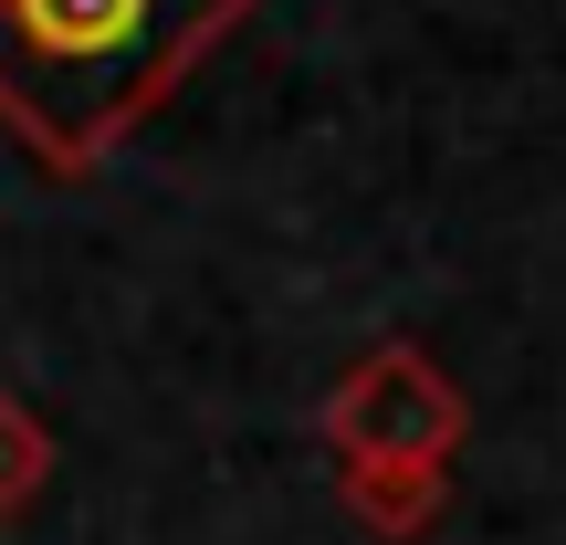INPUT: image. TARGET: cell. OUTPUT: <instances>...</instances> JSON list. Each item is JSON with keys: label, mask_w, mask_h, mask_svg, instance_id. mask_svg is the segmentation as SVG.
Wrapping results in <instances>:
<instances>
[{"label": "cell", "mask_w": 566, "mask_h": 545, "mask_svg": "<svg viewBox=\"0 0 566 545\" xmlns=\"http://www.w3.org/2000/svg\"><path fill=\"white\" fill-rule=\"evenodd\" d=\"M231 0H0V105L53 158H95Z\"/></svg>", "instance_id": "1"}]
</instances>
